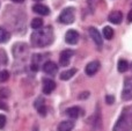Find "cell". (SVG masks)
<instances>
[{
    "label": "cell",
    "instance_id": "13",
    "mask_svg": "<svg viewBox=\"0 0 132 131\" xmlns=\"http://www.w3.org/2000/svg\"><path fill=\"white\" fill-rule=\"evenodd\" d=\"M32 11H34L36 14H39V15H49V13H50V9H49V7H46L45 5H42V4L34 5V7H32Z\"/></svg>",
    "mask_w": 132,
    "mask_h": 131
},
{
    "label": "cell",
    "instance_id": "2",
    "mask_svg": "<svg viewBox=\"0 0 132 131\" xmlns=\"http://www.w3.org/2000/svg\"><path fill=\"white\" fill-rule=\"evenodd\" d=\"M114 131H132V106L122 110L119 118L114 125Z\"/></svg>",
    "mask_w": 132,
    "mask_h": 131
},
{
    "label": "cell",
    "instance_id": "27",
    "mask_svg": "<svg viewBox=\"0 0 132 131\" xmlns=\"http://www.w3.org/2000/svg\"><path fill=\"white\" fill-rule=\"evenodd\" d=\"M105 101H107L108 104H112L115 102V97L112 96V95H107V96H105Z\"/></svg>",
    "mask_w": 132,
    "mask_h": 131
},
{
    "label": "cell",
    "instance_id": "12",
    "mask_svg": "<svg viewBox=\"0 0 132 131\" xmlns=\"http://www.w3.org/2000/svg\"><path fill=\"white\" fill-rule=\"evenodd\" d=\"M108 19H109V21L111 23H114V24H119V23L122 22V20H123V14L119 11H112L111 13L109 14Z\"/></svg>",
    "mask_w": 132,
    "mask_h": 131
},
{
    "label": "cell",
    "instance_id": "16",
    "mask_svg": "<svg viewBox=\"0 0 132 131\" xmlns=\"http://www.w3.org/2000/svg\"><path fill=\"white\" fill-rule=\"evenodd\" d=\"M74 128V122L73 121H63L58 125V131H72Z\"/></svg>",
    "mask_w": 132,
    "mask_h": 131
},
{
    "label": "cell",
    "instance_id": "8",
    "mask_svg": "<svg viewBox=\"0 0 132 131\" xmlns=\"http://www.w3.org/2000/svg\"><path fill=\"white\" fill-rule=\"evenodd\" d=\"M73 53L74 52H73L72 50L62 51V53H60V56H59V64L62 65V66H67L71 62V58H72Z\"/></svg>",
    "mask_w": 132,
    "mask_h": 131
},
{
    "label": "cell",
    "instance_id": "21",
    "mask_svg": "<svg viewBox=\"0 0 132 131\" xmlns=\"http://www.w3.org/2000/svg\"><path fill=\"white\" fill-rule=\"evenodd\" d=\"M117 69H118V71L121 72V73H124L125 71H128V69H129L128 62H126V60H124V59H121L118 62V66H117Z\"/></svg>",
    "mask_w": 132,
    "mask_h": 131
},
{
    "label": "cell",
    "instance_id": "33",
    "mask_svg": "<svg viewBox=\"0 0 132 131\" xmlns=\"http://www.w3.org/2000/svg\"><path fill=\"white\" fill-rule=\"evenodd\" d=\"M34 1H41V0H34Z\"/></svg>",
    "mask_w": 132,
    "mask_h": 131
},
{
    "label": "cell",
    "instance_id": "14",
    "mask_svg": "<svg viewBox=\"0 0 132 131\" xmlns=\"http://www.w3.org/2000/svg\"><path fill=\"white\" fill-rule=\"evenodd\" d=\"M35 107H36L37 111H38V114L41 116H45L46 115V107L45 104H44V100L43 99H37L36 102H35Z\"/></svg>",
    "mask_w": 132,
    "mask_h": 131
},
{
    "label": "cell",
    "instance_id": "15",
    "mask_svg": "<svg viewBox=\"0 0 132 131\" xmlns=\"http://www.w3.org/2000/svg\"><path fill=\"white\" fill-rule=\"evenodd\" d=\"M81 113H82V110L79 107H71V108L66 109V115L71 118H78L81 115Z\"/></svg>",
    "mask_w": 132,
    "mask_h": 131
},
{
    "label": "cell",
    "instance_id": "7",
    "mask_svg": "<svg viewBox=\"0 0 132 131\" xmlns=\"http://www.w3.org/2000/svg\"><path fill=\"white\" fill-rule=\"evenodd\" d=\"M65 41H66V43L71 44V45L77 44L78 41H79V32H78L77 30H73V29L68 30L65 35Z\"/></svg>",
    "mask_w": 132,
    "mask_h": 131
},
{
    "label": "cell",
    "instance_id": "1",
    "mask_svg": "<svg viewBox=\"0 0 132 131\" xmlns=\"http://www.w3.org/2000/svg\"><path fill=\"white\" fill-rule=\"evenodd\" d=\"M53 30L49 26L45 28L36 30L31 35V44L36 48H44L53 42Z\"/></svg>",
    "mask_w": 132,
    "mask_h": 131
},
{
    "label": "cell",
    "instance_id": "32",
    "mask_svg": "<svg viewBox=\"0 0 132 131\" xmlns=\"http://www.w3.org/2000/svg\"><path fill=\"white\" fill-rule=\"evenodd\" d=\"M34 131H37V127H35V129H34Z\"/></svg>",
    "mask_w": 132,
    "mask_h": 131
},
{
    "label": "cell",
    "instance_id": "28",
    "mask_svg": "<svg viewBox=\"0 0 132 131\" xmlns=\"http://www.w3.org/2000/svg\"><path fill=\"white\" fill-rule=\"evenodd\" d=\"M88 96H89V93L88 92H84V93H81V94L79 95V99H87Z\"/></svg>",
    "mask_w": 132,
    "mask_h": 131
},
{
    "label": "cell",
    "instance_id": "6",
    "mask_svg": "<svg viewBox=\"0 0 132 131\" xmlns=\"http://www.w3.org/2000/svg\"><path fill=\"white\" fill-rule=\"evenodd\" d=\"M88 32H89V35H90V38L95 42L96 45H97L98 48H101V46H102V44H103V39H102V37H101L100 31H98L96 28L90 27L88 29Z\"/></svg>",
    "mask_w": 132,
    "mask_h": 131
},
{
    "label": "cell",
    "instance_id": "4",
    "mask_svg": "<svg viewBox=\"0 0 132 131\" xmlns=\"http://www.w3.org/2000/svg\"><path fill=\"white\" fill-rule=\"evenodd\" d=\"M74 19H75V11H74V8L68 7V8H65L64 11L60 13L58 20H59V22L64 23V24H70V23L74 22Z\"/></svg>",
    "mask_w": 132,
    "mask_h": 131
},
{
    "label": "cell",
    "instance_id": "30",
    "mask_svg": "<svg viewBox=\"0 0 132 131\" xmlns=\"http://www.w3.org/2000/svg\"><path fill=\"white\" fill-rule=\"evenodd\" d=\"M128 22H132V8H131V11L129 12V14H128Z\"/></svg>",
    "mask_w": 132,
    "mask_h": 131
},
{
    "label": "cell",
    "instance_id": "23",
    "mask_svg": "<svg viewBox=\"0 0 132 131\" xmlns=\"http://www.w3.org/2000/svg\"><path fill=\"white\" fill-rule=\"evenodd\" d=\"M9 94H11L9 89H7V88H0V100L4 101L5 99H7L9 96Z\"/></svg>",
    "mask_w": 132,
    "mask_h": 131
},
{
    "label": "cell",
    "instance_id": "31",
    "mask_svg": "<svg viewBox=\"0 0 132 131\" xmlns=\"http://www.w3.org/2000/svg\"><path fill=\"white\" fill-rule=\"evenodd\" d=\"M13 2H16V4H21V2H23L24 0H12Z\"/></svg>",
    "mask_w": 132,
    "mask_h": 131
},
{
    "label": "cell",
    "instance_id": "11",
    "mask_svg": "<svg viewBox=\"0 0 132 131\" xmlns=\"http://www.w3.org/2000/svg\"><path fill=\"white\" fill-rule=\"evenodd\" d=\"M42 69H43V71L45 72L46 74H50V76L56 74L57 73V71H58V66L53 62H51V60H48V62L44 63Z\"/></svg>",
    "mask_w": 132,
    "mask_h": 131
},
{
    "label": "cell",
    "instance_id": "9",
    "mask_svg": "<svg viewBox=\"0 0 132 131\" xmlns=\"http://www.w3.org/2000/svg\"><path fill=\"white\" fill-rule=\"evenodd\" d=\"M98 70H100V63H98L97 60H94V62H90L87 64L86 69H85V72H86L87 76L92 77L97 73Z\"/></svg>",
    "mask_w": 132,
    "mask_h": 131
},
{
    "label": "cell",
    "instance_id": "26",
    "mask_svg": "<svg viewBox=\"0 0 132 131\" xmlns=\"http://www.w3.org/2000/svg\"><path fill=\"white\" fill-rule=\"evenodd\" d=\"M5 125H6V116L0 115V129H4Z\"/></svg>",
    "mask_w": 132,
    "mask_h": 131
},
{
    "label": "cell",
    "instance_id": "24",
    "mask_svg": "<svg viewBox=\"0 0 132 131\" xmlns=\"http://www.w3.org/2000/svg\"><path fill=\"white\" fill-rule=\"evenodd\" d=\"M7 62H8V58H7L6 52L0 49V65H6Z\"/></svg>",
    "mask_w": 132,
    "mask_h": 131
},
{
    "label": "cell",
    "instance_id": "19",
    "mask_svg": "<svg viewBox=\"0 0 132 131\" xmlns=\"http://www.w3.org/2000/svg\"><path fill=\"white\" fill-rule=\"evenodd\" d=\"M75 73H77V69H70V70H67V71L62 72L60 79H62V80H68V79L72 78Z\"/></svg>",
    "mask_w": 132,
    "mask_h": 131
},
{
    "label": "cell",
    "instance_id": "17",
    "mask_svg": "<svg viewBox=\"0 0 132 131\" xmlns=\"http://www.w3.org/2000/svg\"><path fill=\"white\" fill-rule=\"evenodd\" d=\"M9 38H11V34H9V31L7 29H5V28L0 27V44L6 43Z\"/></svg>",
    "mask_w": 132,
    "mask_h": 131
},
{
    "label": "cell",
    "instance_id": "10",
    "mask_svg": "<svg viewBox=\"0 0 132 131\" xmlns=\"http://www.w3.org/2000/svg\"><path fill=\"white\" fill-rule=\"evenodd\" d=\"M56 88V83L49 78L43 79V93L44 94H51Z\"/></svg>",
    "mask_w": 132,
    "mask_h": 131
},
{
    "label": "cell",
    "instance_id": "18",
    "mask_svg": "<svg viewBox=\"0 0 132 131\" xmlns=\"http://www.w3.org/2000/svg\"><path fill=\"white\" fill-rule=\"evenodd\" d=\"M41 62H42V56L41 55H34L31 58V69L34 70V71H37Z\"/></svg>",
    "mask_w": 132,
    "mask_h": 131
},
{
    "label": "cell",
    "instance_id": "3",
    "mask_svg": "<svg viewBox=\"0 0 132 131\" xmlns=\"http://www.w3.org/2000/svg\"><path fill=\"white\" fill-rule=\"evenodd\" d=\"M12 52H13V56L16 59L26 60L28 55H29V48L26 43H15L13 45Z\"/></svg>",
    "mask_w": 132,
    "mask_h": 131
},
{
    "label": "cell",
    "instance_id": "29",
    "mask_svg": "<svg viewBox=\"0 0 132 131\" xmlns=\"http://www.w3.org/2000/svg\"><path fill=\"white\" fill-rule=\"evenodd\" d=\"M0 109H5V110H7V106L2 100H0Z\"/></svg>",
    "mask_w": 132,
    "mask_h": 131
},
{
    "label": "cell",
    "instance_id": "20",
    "mask_svg": "<svg viewBox=\"0 0 132 131\" xmlns=\"http://www.w3.org/2000/svg\"><path fill=\"white\" fill-rule=\"evenodd\" d=\"M42 27H43V20H42V19H39V18L32 19V21H31V28L32 29L38 30V29H41Z\"/></svg>",
    "mask_w": 132,
    "mask_h": 131
},
{
    "label": "cell",
    "instance_id": "22",
    "mask_svg": "<svg viewBox=\"0 0 132 131\" xmlns=\"http://www.w3.org/2000/svg\"><path fill=\"white\" fill-rule=\"evenodd\" d=\"M103 36L107 39H111L114 37V29L111 27H104V29H103Z\"/></svg>",
    "mask_w": 132,
    "mask_h": 131
},
{
    "label": "cell",
    "instance_id": "25",
    "mask_svg": "<svg viewBox=\"0 0 132 131\" xmlns=\"http://www.w3.org/2000/svg\"><path fill=\"white\" fill-rule=\"evenodd\" d=\"M8 78H9L8 71H6V70H2V71H0V83H4V81H6Z\"/></svg>",
    "mask_w": 132,
    "mask_h": 131
},
{
    "label": "cell",
    "instance_id": "5",
    "mask_svg": "<svg viewBox=\"0 0 132 131\" xmlns=\"http://www.w3.org/2000/svg\"><path fill=\"white\" fill-rule=\"evenodd\" d=\"M122 99L124 101H128V100L132 99V77L125 78L124 80V87L122 91Z\"/></svg>",
    "mask_w": 132,
    "mask_h": 131
}]
</instances>
